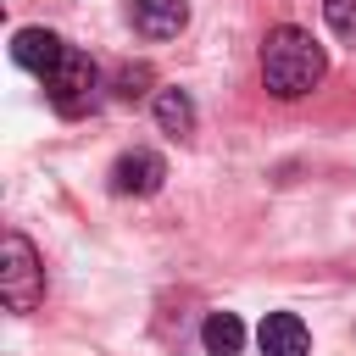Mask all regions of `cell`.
<instances>
[{
	"mask_svg": "<svg viewBox=\"0 0 356 356\" xmlns=\"http://www.w3.org/2000/svg\"><path fill=\"white\" fill-rule=\"evenodd\" d=\"M323 72H328V56L306 28L284 22V28H273L261 39V83H267V95L300 100V95H312L323 83Z\"/></svg>",
	"mask_w": 356,
	"mask_h": 356,
	"instance_id": "1",
	"label": "cell"
},
{
	"mask_svg": "<svg viewBox=\"0 0 356 356\" xmlns=\"http://www.w3.org/2000/svg\"><path fill=\"white\" fill-rule=\"evenodd\" d=\"M0 300L6 312H33L44 300V261L22 228H11L0 245Z\"/></svg>",
	"mask_w": 356,
	"mask_h": 356,
	"instance_id": "2",
	"label": "cell"
},
{
	"mask_svg": "<svg viewBox=\"0 0 356 356\" xmlns=\"http://www.w3.org/2000/svg\"><path fill=\"white\" fill-rule=\"evenodd\" d=\"M44 95H50V106H56L61 117H83V111L100 100V72H95V61H89L83 50H67L61 67L44 78Z\"/></svg>",
	"mask_w": 356,
	"mask_h": 356,
	"instance_id": "3",
	"label": "cell"
},
{
	"mask_svg": "<svg viewBox=\"0 0 356 356\" xmlns=\"http://www.w3.org/2000/svg\"><path fill=\"white\" fill-rule=\"evenodd\" d=\"M67 50H72V44H61L50 28H17V33H11V61H17V67H28L39 83L61 67V56H67Z\"/></svg>",
	"mask_w": 356,
	"mask_h": 356,
	"instance_id": "4",
	"label": "cell"
},
{
	"mask_svg": "<svg viewBox=\"0 0 356 356\" xmlns=\"http://www.w3.org/2000/svg\"><path fill=\"white\" fill-rule=\"evenodd\" d=\"M167 184V161L156 150H122L111 161V189L117 195H156Z\"/></svg>",
	"mask_w": 356,
	"mask_h": 356,
	"instance_id": "5",
	"label": "cell"
},
{
	"mask_svg": "<svg viewBox=\"0 0 356 356\" xmlns=\"http://www.w3.org/2000/svg\"><path fill=\"white\" fill-rule=\"evenodd\" d=\"M256 345H261V356H306L312 334H306V323L295 312H267L261 328H256Z\"/></svg>",
	"mask_w": 356,
	"mask_h": 356,
	"instance_id": "6",
	"label": "cell"
},
{
	"mask_svg": "<svg viewBox=\"0 0 356 356\" xmlns=\"http://www.w3.org/2000/svg\"><path fill=\"white\" fill-rule=\"evenodd\" d=\"M128 17L145 39H178L189 22V0H128Z\"/></svg>",
	"mask_w": 356,
	"mask_h": 356,
	"instance_id": "7",
	"label": "cell"
},
{
	"mask_svg": "<svg viewBox=\"0 0 356 356\" xmlns=\"http://www.w3.org/2000/svg\"><path fill=\"white\" fill-rule=\"evenodd\" d=\"M200 345H206V356H239L245 350V323L234 312H211L206 328H200Z\"/></svg>",
	"mask_w": 356,
	"mask_h": 356,
	"instance_id": "8",
	"label": "cell"
},
{
	"mask_svg": "<svg viewBox=\"0 0 356 356\" xmlns=\"http://www.w3.org/2000/svg\"><path fill=\"white\" fill-rule=\"evenodd\" d=\"M156 122H161V134H172V139L195 134V100H189L184 89H161V95H156Z\"/></svg>",
	"mask_w": 356,
	"mask_h": 356,
	"instance_id": "9",
	"label": "cell"
},
{
	"mask_svg": "<svg viewBox=\"0 0 356 356\" xmlns=\"http://www.w3.org/2000/svg\"><path fill=\"white\" fill-rule=\"evenodd\" d=\"M323 17L345 44H356V0H323Z\"/></svg>",
	"mask_w": 356,
	"mask_h": 356,
	"instance_id": "10",
	"label": "cell"
},
{
	"mask_svg": "<svg viewBox=\"0 0 356 356\" xmlns=\"http://www.w3.org/2000/svg\"><path fill=\"white\" fill-rule=\"evenodd\" d=\"M145 83H150V67H122V72H117V95H122V100H139Z\"/></svg>",
	"mask_w": 356,
	"mask_h": 356,
	"instance_id": "11",
	"label": "cell"
}]
</instances>
